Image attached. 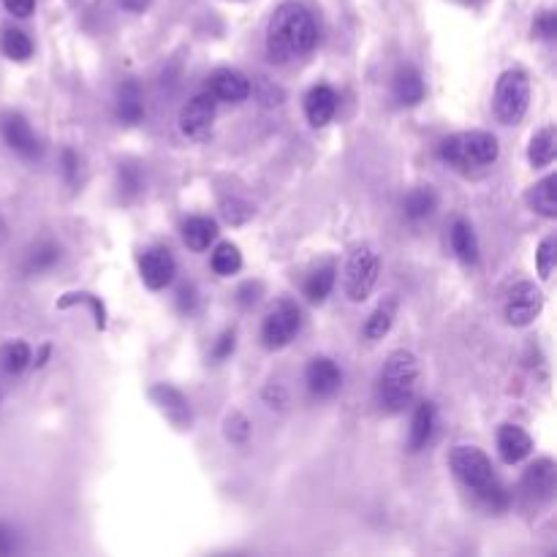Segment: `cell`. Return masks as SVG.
<instances>
[{"label":"cell","mask_w":557,"mask_h":557,"mask_svg":"<svg viewBox=\"0 0 557 557\" xmlns=\"http://www.w3.org/2000/svg\"><path fill=\"white\" fill-rule=\"evenodd\" d=\"M318 28L313 14L299 3H283L267 28V52L275 63H291L313 52Z\"/></svg>","instance_id":"1"},{"label":"cell","mask_w":557,"mask_h":557,"mask_svg":"<svg viewBox=\"0 0 557 557\" xmlns=\"http://www.w3.org/2000/svg\"><path fill=\"white\" fill-rule=\"evenodd\" d=\"M419 381V362L411 351H394L386 356L378 375V403L386 413H400L413 403Z\"/></svg>","instance_id":"2"},{"label":"cell","mask_w":557,"mask_h":557,"mask_svg":"<svg viewBox=\"0 0 557 557\" xmlns=\"http://www.w3.org/2000/svg\"><path fill=\"white\" fill-rule=\"evenodd\" d=\"M498 139L487 131H465L441 142V158L457 172H473L498 161Z\"/></svg>","instance_id":"3"},{"label":"cell","mask_w":557,"mask_h":557,"mask_svg":"<svg viewBox=\"0 0 557 557\" xmlns=\"http://www.w3.org/2000/svg\"><path fill=\"white\" fill-rule=\"evenodd\" d=\"M530 106V82L525 71H506L495 87V115L503 125L519 123Z\"/></svg>","instance_id":"4"},{"label":"cell","mask_w":557,"mask_h":557,"mask_svg":"<svg viewBox=\"0 0 557 557\" xmlns=\"http://www.w3.org/2000/svg\"><path fill=\"white\" fill-rule=\"evenodd\" d=\"M381 275V259L370 245H362L351 253V259L346 264V294L354 302H365L370 297V291L375 289Z\"/></svg>","instance_id":"5"},{"label":"cell","mask_w":557,"mask_h":557,"mask_svg":"<svg viewBox=\"0 0 557 557\" xmlns=\"http://www.w3.org/2000/svg\"><path fill=\"white\" fill-rule=\"evenodd\" d=\"M299 308L289 299H280L275 308L269 310L264 324H261V343L269 351H278V348H286L297 337L299 332Z\"/></svg>","instance_id":"6"},{"label":"cell","mask_w":557,"mask_h":557,"mask_svg":"<svg viewBox=\"0 0 557 557\" xmlns=\"http://www.w3.org/2000/svg\"><path fill=\"white\" fill-rule=\"evenodd\" d=\"M449 462H452V471L457 473V479L465 487H471L473 492L487 487L495 479L490 457L481 452V449H476V446H454Z\"/></svg>","instance_id":"7"},{"label":"cell","mask_w":557,"mask_h":557,"mask_svg":"<svg viewBox=\"0 0 557 557\" xmlns=\"http://www.w3.org/2000/svg\"><path fill=\"white\" fill-rule=\"evenodd\" d=\"M215 120V96L212 93H199L193 96L180 112V131L188 139H204L212 131Z\"/></svg>","instance_id":"8"},{"label":"cell","mask_w":557,"mask_h":557,"mask_svg":"<svg viewBox=\"0 0 557 557\" xmlns=\"http://www.w3.org/2000/svg\"><path fill=\"white\" fill-rule=\"evenodd\" d=\"M544 297L533 283H517L509 291V302H506V318L514 327H528L530 321L541 313Z\"/></svg>","instance_id":"9"},{"label":"cell","mask_w":557,"mask_h":557,"mask_svg":"<svg viewBox=\"0 0 557 557\" xmlns=\"http://www.w3.org/2000/svg\"><path fill=\"white\" fill-rule=\"evenodd\" d=\"M139 272H142L147 289H166L177 275V261L166 248H150L139 261Z\"/></svg>","instance_id":"10"},{"label":"cell","mask_w":557,"mask_h":557,"mask_svg":"<svg viewBox=\"0 0 557 557\" xmlns=\"http://www.w3.org/2000/svg\"><path fill=\"white\" fill-rule=\"evenodd\" d=\"M0 134L6 139V145L14 153H20L22 158H36L41 153L39 139H36L33 128H30V123L22 115L9 112V115L0 117Z\"/></svg>","instance_id":"11"},{"label":"cell","mask_w":557,"mask_h":557,"mask_svg":"<svg viewBox=\"0 0 557 557\" xmlns=\"http://www.w3.org/2000/svg\"><path fill=\"white\" fill-rule=\"evenodd\" d=\"M557 487V468L552 460H536L522 476V490L525 495L538 503H544L555 495Z\"/></svg>","instance_id":"12"},{"label":"cell","mask_w":557,"mask_h":557,"mask_svg":"<svg viewBox=\"0 0 557 557\" xmlns=\"http://www.w3.org/2000/svg\"><path fill=\"white\" fill-rule=\"evenodd\" d=\"M305 378H308V389L316 397H332L340 389V384H343L340 367L332 359H327V356H316L308 365V370H305Z\"/></svg>","instance_id":"13"},{"label":"cell","mask_w":557,"mask_h":557,"mask_svg":"<svg viewBox=\"0 0 557 557\" xmlns=\"http://www.w3.org/2000/svg\"><path fill=\"white\" fill-rule=\"evenodd\" d=\"M212 96L221 98V101H229V104H240L250 96V79L234 68H221L215 71L210 79Z\"/></svg>","instance_id":"14"},{"label":"cell","mask_w":557,"mask_h":557,"mask_svg":"<svg viewBox=\"0 0 557 557\" xmlns=\"http://www.w3.org/2000/svg\"><path fill=\"white\" fill-rule=\"evenodd\" d=\"M498 452L503 457V462H509V465H517L533 452V441H530V435L517 427V424H503L498 430Z\"/></svg>","instance_id":"15"},{"label":"cell","mask_w":557,"mask_h":557,"mask_svg":"<svg viewBox=\"0 0 557 557\" xmlns=\"http://www.w3.org/2000/svg\"><path fill=\"white\" fill-rule=\"evenodd\" d=\"M337 112V93L327 85H316L305 96V115H308L310 125H327Z\"/></svg>","instance_id":"16"},{"label":"cell","mask_w":557,"mask_h":557,"mask_svg":"<svg viewBox=\"0 0 557 557\" xmlns=\"http://www.w3.org/2000/svg\"><path fill=\"white\" fill-rule=\"evenodd\" d=\"M392 93H394V101L403 106H413L419 104L424 98V82L419 77V71L411 66L400 68L397 74H394V82H392Z\"/></svg>","instance_id":"17"},{"label":"cell","mask_w":557,"mask_h":557,"mask_svg":"<svg viewBox=\"0 0 557 557\" xmlns=\"http://www.w3.org/2000/svg\"><path fill=\"white\" fill-rule=\"evenodd\" d=\"M117 115L128 125L142 123L145 117V101H142V90L136 82H123L117 90Z\"/></svg>","instance_id":"18"},{"label":"cell","mask_w":557,"mask_h":557,"mask_svg":"<svg viewBox=\"0 0 557 557\" xmlns=\"http://www.w3.org/2000/svg\"><path fill=\"white\" fill-rule=\"evenodd\" d=\"M435 433V405L433 403H419L416 411H413V422H411V449L419 452L427 443L433 441Z\"/></svg>","instance_id":"19"},{"label":"cell","mask_w":557,"mask_h":557,"mask_svg":"<svg viewBox=\"0 0 557 557\" xmlns=\"http://www.w3.org/2000/svg\"><path fill=\"white\" fill-rule=\"evenodd\" d=\"M528 204L538 212V215H544V218H555L557 215V177L555 174H549V177H544L541 183H536L533 188H530Z\"/></svg>","instance_id":"20"},{"label":"cell","mask_w":557,"mask_h":557,"mask_svg":"<svg viewBox=\"0 0 557 557\" xmlns=\"http://www.w3.org/2000/svg\"><path fill=\"white\" fill-rule=\"evenodd\" d=\"M452 248L462 264H476V261H479V240H476V231H473L471 223L454 221Z\"/></svg>","instance_id":"21"},{"label":"cell","mask_w":557,"mask_h":557,"mask_svg":"<svg viewBox=\"0 0 557 557\" xmlns=\"http://www.w3.org/2000/svg\"><path fill=\"white\" fill-rule=\"evenodd\" d=\"M555 153H557V136H555V128L552 125H544L541 131L533 134L530 139V147H528V158L530 164L541 169V166H549L555 161Z\"/></svg>","instance_id":"22"},{"label":"cell","mask_w":557,"mask_h":557,"mask_svg":"<svg viewBox=\"0 0 557 557\" xmlns=\"http://www.w3.org/2000/svg\"><path fill=\"white\" fill-rule=\"evenodd\" d=\"M183 237L191 250H207L210 242L218 237V223L210 218H191V221H185Z\"/></svg>","instance_id":"23"},{"label":"cell","mask_w":557,"mask_h":557,"mask_svg":"<svg viewBox=\"0 0 557 557\" xmlns=\"http://www.w3.org/2000/svg\"><path fill=\"white\" fill-rule=\"evenodd\" d=\"M394 316H397V302H394V299H386V302H381V305H378V308L370 313V318L365 321L367 340H370V343L381 340V337L392 329Z\"/></svg>","instance_id":"24"},{"label":"cell","mask_w":557,"mask_h":557,"mask_svg":"<svg viewBox=\"0 0 557 557\" xmlns=\"http://www.w3.org/2000/svg\"><path fill=\"white\" fill-rule=\"evenodd\" d=\"M153 400L161 405L164 411H169V419H172L174 424H185V419H191V411H188V405H185L183 394L174 392L169 386H155Z\"/></svg>","instance_id":"25"},{"label":"cell","mask_w":557,"mask_h":557,"mask_svg":"<svg viewBox=\"0 0 557 557\" xmlns=\"http://www.w3.org/2000/svg\"><path fill=\"white\" fill-rule=\"evenodd\" d=\"M242 267V253L237 245H231V242H221L215 253H212V269L223 275V278H229L234 272H240Z\"/></svg>","instance_id":"26"},{"label":"cell","mask_w":557,"mask_h":557,"mask_svg":"<svg viewBox=\"0 0 557 557\" xmlns=\"http://www.w3.org/2000/svg\"><path fill=\"white\" fill-rule=\"evenodd\" d=\"M332 289H335V267L329 264V267L316 269V272L310 275L308 283H305V297H308L310 302H324Z\"/></svg>","instance_id":"27"},{"label":"cell","mask_w":557,"mask_h":557,"mask_svg":"<svg viewBox=\"0 0 557 557\" xmlns=\"http://www.w3.org/2000/svg\"><path fill=\"white\" fill-rule=\"evenodd\" d=\"M30 365V346L22 340H14L0 351V367L9 375H20Z\"/></svg>","instance_id":"28"},{"label":"cell","mask_w":557,"mask_h":557,"mask_svg":"<svg viewBox=\"0 0 557 557\" xmlns=\"http://www.w3.org/2000/svg\"><path fill=\"white\" fill-rule=\"evenodd\" d=\"M0 49H3V55L11 60H28L33 55V41L17 28H9L3 33V39H0Z\"/></svg>","instance_id":"29"},{"label":"cell","mask_w":557,"mask_h":557,"mask_svg":"<svg viewBox=\"0 0 557 557\" xmlns=\"http://www.w3.org/2000/svg\"><path fill=\"white\" fill-rule=\"evenodd\" d=\"M435 204H438V199L430 188H416L405 196V215L419 221V218H427L435 210Z\"/></svg>","instance_id":"30"},{"label":"cell","mask_w":557,"mask_h":557,"mask_svg":"<svg viewBox=\"0 0 557 557\" xmlns=\"http://www.w3.org/2000/svg\"><path fill=\"white\" fill-rule=\"evenodd\" d=\"M476 498L487 506V509L492 511H503L509 509V492H506V487L500 484L498 479H492L487 487H481V490H476Z\"/></svg>","instance_id":"31"},{"label":"cell","mask_w":557,"mask_h":557,"mask_svg":"<svg viewBox=\"0 0 557 557\" xmlns=\"http://www.w3.org/2000/svg\"><path fill=\"white\" fill-rule=\"evenodd\" d=\"M58 256H60L58 245H52V242H41V245H36V248L30 250L25 269H28V272H41V269H49L52 264H55V261H58Z\"/></svg>","instance_id":"32"},{"label":"cell","mask_w":557,"mask_h":557,"mask_svg":"<svg viewBox=\"0 0 557 557\" xmlns=\"http://www.w3.org/2000/svg\"><path fill=\"white\" fill-rule=\"evenodd\" d=\"M555 259H557V240L555 237H547L541 242V248L536 253V264H538V275L547 280L552 278V269H555Z\"/></svg>","instance_id":"33"},{"label":"cell","mask_w":557,"mask_h":557,"mask_svg":"<svg viewBox=\"0 0 557 557\" xmlns=\"http://www.w3.org/2000/svg\"><path fill=\"white\" fill-rule=\"evenodd\" d=\"M226 435H229L231 443H245L250 435V422L242 413H234L226 419Z\"/></svg>","instance_id":"34"},{"label":"cell","mask_w":557,"mask_h":557,"mask_svg":"<svg viewBox=\"0 0 557 557\" xmlns=\"http://www.w3.org/2000/svg\"><path fill=\"white\" fill-rule=\"evenodd\" d=\"M250 90L256 93V96L261 98V104H280L283 101V93H280V87H275L272 82H267L264 77H259L253 85H250Z\"/></svg>","instance_id":"35"},{"label":"cell","mask_w":557,"mask_h":557,"mask_svg":"<svg viewBox=\"0 0 557 557\" xmlns=\"http://www.w3.org/2000/svg\"><path fill=\"white\" fill-rule=\"evenodd\" d=\"M533 33H536L538 39H544V41L555 39V36H557L555 11H544V14H538L536 25H533Z\"/></svg>","instance_id":"36"},{"label":"cell","mask_w":557,"mask_h":557,"mask_svg":"<svg viewBox=\"0 0 557 557\" xmlns=\"http://www.w3.org/2000/svg\"><path fill=\"white\" fill-rule=\"evenodd\" d=\"M223 215L229 218L231 223H242L245 218H250V207L248 204H242V202H223Z\"/></svg>","instance_id":"37"},{"label":"cell","mask_w":557,"mask_h":557,"mask_svg":"<svg viewBox=\"0 0 557 557\" xmlns=\"http://www.w3.org/2000/svg\"><path fill=\"white\" fill-rule=\"evenodd\" d=\"M231 351H234V332H223V335L218 337L215 348H212V356H215V359H226V356H231Z\"/></svg>","instance_id":"38"},{"label":"cell","mask_w":557,"mask_h":557,"mask_svg":"<svg viewBox=\"0 0 557 557\" xmlns=\"http://www.w3.org/2000/svg\"><path fill=\"white\" fill-rule=\"evenodd\" d=\"M6 9L14 17H30L36 9V0H6Z\"/></svg>","instance_id":"39"},{"label":"cell","mask_w":557,"mask_h":557,"mask_svg":"<svg viewBox=\"0 0 557 557\" xmlns=\"http://www.w3.org/2000/svg\"><path fill=\"white\" fill-rule=\"evenodd\" d=\"M120 180H123L125 193H136L142 188V180H139V174H136L131 166H123V169H120Z\"/></svg>","instance_id":"40"},{"label":"cell","mask_w":557,"mask_h":557,"mask_svg":"<svg viewBox=\"0 0 557 557\" xmlns=\"http://www.w3.org/2000/svg\"><path fill=\"white\" fill-rule=\"evenodd\" d=\"M17 549V538L11 533V528H6L3 522H0V555H11Z\"/></svg>","instance_id":"41"},{"label":"cell","mask_w":557,"mask_h":557,"mask_svg":"<svg viewBox=\"0 0 557 557\" xmlns=\"http://www.w3.org/2000/svg\"><path fill=\"white\" fill-rule=\"evenodd\" d=\"M177 302H180V310H183V313H193V308H196V289H193V286H183Z\"/></svg>","instance_id":"42"},{"label":"cell","mask_w":557,"mask_h":557,"mask_svg":"<svg viewBox=\"0 0 557 557\" xmlns=\"http://www.w3.org/2000/svg\"><path fill=\"white\" fill-rule=\"evenodd\" d=\"M259 291H261L259 283H245V286L240 289V305H242V308L253 305V302L259 299Z\"/></svg>","instance_id":"43"},{"label":"cell","mask_w":557,"mask_h":557,"mask_svg":"<svg viewBox=\"0 0 557 557\" xmlns=\"http://www.w3.org/2000/svg\"><path fill=\"white\" fill-rule=\"evenodd\" d=\"M77 166H79V158L74 155V150H63V172H66L68 180H74V174H77Z\"/></svg>","instance_id":"44"},{"label":"cell","mask_w":557,"mask_h":557,"mask_svg":"<svg viewBox=\"0 0 557 557\" xmlns=\"http://www.w3.org/2000/svg\"><path fill=\"white\" fill-rule=\"evenodd\" d=\"M117 3L128 11H145L150 6V0H117Z\"/></svg>","instance_id":"45"}]
</instances>
